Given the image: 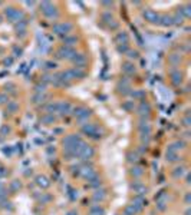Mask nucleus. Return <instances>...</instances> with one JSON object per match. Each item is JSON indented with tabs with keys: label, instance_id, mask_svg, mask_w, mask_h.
I'll return each mask as SVG.
<instances>
[{
	"label": "nucleus",
	"instance_id": "obj_1",
	"mask_svg": "<svg viewBox=\"0 0 191 215\" xmlns=\"http://www.w3.org/2000/svg\"><path fill=\"white\" fill-rule=\"evenodd\" d=\"M72 29H73V26H72V23H69V22H62V23H56V25H53V33H56V35H59V36H68V33L69 32H72Z\"/></svg>",
	"mask_w": 191,
	"mask_h": 215
},
{
	"label": "nucleus",
	"instance_id": "obj_2",
	"mask_svg": "<svg viewBox=\"0 0 191 215\" xmlns=\"http://www.w3.org/2000/svg\"><path fill=\"white\" fill-rule=\"evenodd\" d=\"M40 10H42V13H43L46 17H49V19L58 17V9H56V6L52 5L50 2H43V3H40Z\"/></svg>",
	"mask_w": 191,
	"mask_h": 215
},
{
	"label": "nucleus",
	"instance_id": "obj_3",
	"mask_svg": "<svg viewBox=\"0 0 191 215\" xmlns=\"http://www.w3.org/2000/svg\"><path fill=\"white\" fill-rule=\"evenodd\" d=\"M75 55H76V52L72 47H66V46L59 47L58 52H56V57L58 59H73Z\"/></svg>",
	"mask_w": 191,
	"mask_h": 215
},
{
	"label": "nucleus",
	"instance_id": "obj_4",
	"mask_svg": "<svg viewBox=\"0 0 191 215\" xmlns=\"http://www.w3.org/2000/svg\"><path fill=\"white\" fill-rule=\"evenodd\" d=\"M73 115L76 116V119H78L79 122H85V121L92 115V112H90L89 109H86V108L79 106V108H76V109L73 111Z\"/></svg>",
	"mask_w": 191,
	"mask_h": 215
},
{
	"label": "nucleus",
	"instance_id": "obj_5",
	"mask_svg": "<svg viewBox=\"0 0 191 215\" xmlns=\"http://www.w3.org/2000/svg\"><path fill=\"white\" fill-rule=\"evenodd\" d=\"M142 16H144V19L148 23H158L160 22V15L155 10H152V9H145L144 13H142Z\"/></svg>",
	"mask_w": 191,
	"mask_h": 215
},
{
	"label": "nucleus",
	"instance_id": "obj_6",
	"mask_svg": "<svg viewBox=\"0 0 191 215\" xmlns=\"http://www.w3.org/2000/svg\"><path fill=\"white\" fill-rule=\"evenodd\" d=\"M82 131H83V134H86V135H89V136H92V138H99L98 136V126L97 125H92V124H88V125H83L82 126Z\"/></svg>",
	"mask_w": 191,
	"mask_h": 215
},
{
	"label": "nucleus",
	"instance_id": "obj_7",
	"mask_svg": "<svg viewBox=\"0 0 191 215\" xmlns=\"http://www.w3.org/2000/svg\"><path fill=\"white\" fill-rule=\"evenodd\" d=\"M72 60H73L76 69H82V67H85V65H86V62H88V57H86L83 53H76Z\"/></svg>",
	"mask_w": 191,
	"mask_h": 215
},
{
	"label": "nucleus",
	"instance_id": "obj_8",
	"mask_svg": "<svg viewBox=\"0 0 191 215\" xmlns=\"http://www.w3.org/2000/svg\"><path fill=\"white\" fill-rule=\"evenodd\" d=\"M132 205H134V208L137 209V212H139V211H142V208L147 205V201L144 199V196H135L134 198V201H132Z\"/></svg>",
	"mask_w": 191,
	"mask_h": 215
},
{
	"label": "nucleus",
	"instance_id": "obj_9",
	"mask_svg": "<svg viewBox=\"0 0 191 215\" xmlns=\"http://www.w3.org/2000/svg\"><path fill=\"white\" fill-rule=\"evenodd\" d=\"M80 175L85 178V179H88V181H90L92 178H95V176H97V172H95L93 171V168H88V166H85V168H82L80 169Z\"/></svg>",
	"mask_w": 191,
	"mask_h": 215
},
{
	"label": "nucleus",
	"instance_id": "obj_10",
	"mask_svg": "<svg viewBox=\"0 0 191 215\" xmlns=\"http://www.w3.org/2000/svg\"><path fill=\"white\" fill-rule=\"evenodd\" d=\"M149 112H151V106H149V103L148 102H141L139 103V106H138V114L141 115V116H148L149 115Z\"/></svg>",
	"mask_w": 191,
	"mask_h": 215
},
{
	"label": "nucleus",
	"instance_id": "obj_11",
	"mask_svg": "<svg viewBox=\"0 0 191 215\" xmlns=\"http://www.w3.org/2000/svg\"><path fill=\"white\" fill-rule=\"evenodd\" d=\"M70 109H72V106H70L69 102H58V111L56 112H60L62 115H66V114L70 112Z\"/></svg>",
	"mask_w": 191,
	"mask_h": 215
},
{
	"label": "nucleus",
	"instance_id": "obj_12",
	"mask_svg": "<svg viewBox=\"0 0 191 215\" xmlns=\"http://www.w3.org/2000/svg\"><path fill=\"white\" fill-rule=\"evenodd\" d=\"M132 189H134V192H137L138 196H144V195L147 194V186H145L144 184H141V182L132 184Z\"/></svg>",
	"mask_w": 191,
	"mask_h": 215
},
{
	"label": "nucleus",
	"instance_id": "obj_13",
	"mask_svg": "<svg viewBox=\"0 0 191 215\" xmlns=\"http://www.w3.org/2000/svg\"><path fill=\"white\" fill-rule=\"evenodd\" d=\"M158 25L164 26V27H168V26H172L174 22H172V16H168V15H164V16H160V22Z\"/></svg>",
	"mask_w": 191,
	"mask_h": 215
},
{
	"label": "nucleus",
	"instance_id": "obj_14",
	"mask_svg": "<svg viewBox=\"0 0 191 215\" xmlns=\"http://www.w3.org/2000/svg\"><path fill=\"white\" fill-rule=\"evenodd\" d=\"M128 40H129V37H128V33H127V32H119V33L115 36V42H117L118 45H127Z\"/></svg>",
	"mask_w": 191,
	"mask_h": 215
},
{
	"label": "nucleus",
	"instance_id": "obj_15",
	"mask_svg": "<svg viewBox=\"0 0 191 215\" xmlns=\"http://www.w3.org/2000/svg\"><path fill=\"white\" fill-rule=\"evenodd\" d=\"M102 20H104L105 23H108L109 26H112L114 29H115V27L118 26V25H117V23L114 22V16H112V15H111L109 12H107V13H104V15H102Z\"/></svg>",
	"mask_w": 191,
	"mask_h": 215
},
{
	"label": "nucleus",
	"instance_id": "obj_16",
	"mask_svg": "<svg viewBox=\"0 0 191 215\" xmlns=\"http://www.w3.org/2000/svg\"><path fill=\"white\" fill-rule=\"evenodd\" d=\"M76 42H78V37L76 36H65L63 37V46H66V47H72V46H75L76 45Z\"/></svg>",
	"mask_w": 191,
	"mask_h": 215
},
{
	"label": "nucleus",
	"instance_id": "obj_17",
	"mask_svg": "<svg viewBox=\"0 0 191 215\" xmlns=\"http://www.w3.org/2000/svg\"><path fill=\"white\" fill-rule=\"evenodd\" d=\"M105 196H107V192H105V189H97L93 192V195H92V198H93V201H104L105 199Z\"/></svg>",
	"mask_w": 191,
	"mask_h": 215
},
{
	"label": "nucleus",
	"instance_id": "obj_18",
	"mask_svg": "<svg viewBox=\"0 0 191 215\" xmlns=\"http://www.w3.org/2000/svg\"><path fill=\"white\" fill-rule=\"evenodd\" d=\"M122 72H124V73H127V75H132V73L135 72V66H134V63H131V62H125V63L122 65Z\"/></svg>",
	"mask_w": 191,
	"mask_h": 215
},
{
	"label": "nucleus",
	"instance_id": "obj_19",
	"mask_svg": "<svg viewBox=\"0 0 191 215\" xmlns=\"http://www.w3.org/2000/svg\"><path fill=\"white\" fill-rule=\"evenodd\" d=\"M171 80H172L174 85L178 86V85L182 82V75H181L180 72H177V70H172V72H171Z\"/></svg>",
	"mask_w": 191,
	"mask_h": 215
},
{
	"label": "nucleus",
	"instance_id": "obj_20",
	"mask_svg": "<svg viewBox=\"0 0 191 215\" xmlns=\"http://www.w3.org/2000/svg\"><path fill=\"white\" fill-rule=\"evenodd\" d=\"M36 184H38L39 186H42V188H48V186H49V181H48V178L43 176V175L36 176Z\"/></svg>",
	"mask_w": 191,
	"mask_h": 215
},
{
	"label": "nucleus",
	"instance_id": "obj_21",
	"mask_svg": "<svg viewBox=\"0 0 191 215\" xmlns=\"http://www.w3.org/2000/svg\"><path fill=\"white\" fill-rule=\"evenodd\" d=\"M104 214H105V211L99 205H93L89 211V215H104Z\"/></svg>",
	"mask_w": 191,
	"mask_h": 215
},
{
	"label": "nucleus",
	"instance_id": "obj_22",
	"mask_svg": "<svg viewBox=\"0 0 191 215\" xmlns=\"http://www.w3.org/2000/svg\"><path fill=\"white\" fill-rule=\"evenodd\" d=\"M70 73H72V77H73V79H76V77H78V79H82V77H85V75H86L83 70L76 69V67H75V69H70Z\"/></svg>",
	"mask_w": 191,
	"mask_h": 215
},
{
	"label": "nucleus",
	"instance_id": "obj_23",
	"mask_svg": "<svg viewBox=\"0 0 191 215\" xmlns=\"http://www.w3.org/2000/svg\"><path fill=\"white\" fill-rule=\"evenodd\" d=\"M17 109H19V105H17L16 102H9L7 106H6V111H7L9 114H16Z\"/></svg>",
	"mask_w": 191,
	"mask_h": 215
},
{
	"label": "nucleus",
	"instance_id": "obj_24",
	"mask_svg": "<svg viewBox=\"0 0 191 215\" xmlns=\"http://www.w3.org/2000/svg\"><path fill=\"white\" fill-rule=\"evenodd\" d=\"M45 111H46L48 114L53 115V114H55V112L58 111V103H53V102L48 103V105H46V108H45Z\"/></svg>",
	"mask_w": 191,
	"mask_h": 215
},
{
	"label": "nucleus",
	"instance_id": "obj_25",
	"mask_svg": "<svg viewBox=\"0 0 191 215\" xmlns=\"http://www.w3.org/2000/svg\"><path fill=\"white\" fill-rule=\"evenodd\" d=\"M45 99H46V95H45V93H36V95L32 97V102H33V103H42V102H45Z\"/></svg>",
	"mask_w": 191,
	"mask_h": 215
},
{
	"label": "nucleus",
	"instance_id": "obj_26",
	"mask_svg": "<svg viewBox=\"0 0 191 215\" xmlns=\"http://www.w3.org/2000/svg\"><path fill=\"white\" fill-rule=\"evenodd\" d=\"M137 214V209L134 208V205L132 204H129V205H127L125 206V209H124V215H135Z\"/></svg>",
	"mask_w": 191,
	"mask_h": 215
},
{
	"label": "nucleus",
	"instance_id": "obj_27",
	"mask_svg": "<svg viewBox=\"0 0 191 215\" xmlns=\"http://www.w3.org/2000/svg\"><path fill=\"white\" fill-rule=\"evenodd\" d=\"M42 122H43V124H46V125H50V124H53V122H55V116H53V115H50V114H46V115L42 118Z\"/></svg>",
	"mask_w": 191,
	"mask_h": 215
},
{
	"label": "nucleus",
	"instance_id": "obj_28",
	"mask_svg": "<svg viewBox=\"0 0 191 215\" xmlns=\"http://www.w3.org/2000/svg\"><path fill=\"white\" fill-rule=\"evenodd\" d=\"M131 174H132V176L139 178V176L144 174V169H142V168H139V166H134V168L131 169Z\"/></svg>",
	"mask_w": 191,
	"mask_h": 215
},
{
	"label": "nucleus",
	"instance_id": "obj_29",
	"mask_svg": "<svg viewBox=\"0 0 191 215\" xmlns=\"http://www.w3.org/2000/svg\"><path fill=\"white\" fill-rule=\"evenodd\" d=\"M167 158V161L168 162H175V161H178V155H177V152H167V155H165Z\"/></svg>",
	"mask_w": 191,
	"mask_h": 215
},
{
	"label": "nucleus",
	"instance_id": "obj_30",
	"mask_svg": "<svg viewBox=\"0 0 191 215\" xmlns=\"http://www.w3.org/2000/svg\"><path fill=\"white\" fill-rule=\"evenodd\" d=\"M168 60H170V63H180V60H181V57H180V55H177V53H172V55H170L168 56Z\"/></svg>",
	"mask_w": 191,
	"mask_h": 215
},
{
	"label": "nucleus",
	"instance_id": "obj_31",
	"mask_svg": "<svg viewBox=\"0 0 191 215\" xmlns=\"http://www.w3.org/2000/svg\"><path fill=\"white\" fill-rule=\"evenodd\" d=\"M184 166H177L174 171H172V175L175 176V178H180V176H182V174H184Z\"/></svg>",
	"mask_w": 191,
	"mask_h": 215
},
{
	"label": "nucleus",
	"instance_id": "obj_32",
	"mask_svg": "<svg viewBox=\"0 0 191 215\" xmlns=\"http://www.w3.org/2000/svg\"><path fill=\"white\" fill-rule=\"evenodd\" d=\"M117 50H118L119 53H127L129 49H128L127 45H118V46H117Z\"/></svg>",
	"mask_w": 191,
	"mask_h": 215
},
{
	"label": "nucleus",
	"instance_id": "obj_33",
	"mask_svg": "<svg viewBox=\"0 0 191 215\" xmlns=\"http://www.w3.org/2000/svg\"><path fill=\"white\" fill-rule=\"evenodd\" d=\"M127 53H128L127 56H128L129 59H138V52H137V50H128Z\"/></svg>",
	"mask_w": 191,
	"mask_h": 215
},
{
	"label": "nucleus",
	"instance_id": "obj_34",
	"mask_svg": "<svg viewBox=\"0 0 191 215\" xmlns=\"http://www.w3.org/2000/svg\"><path fill=\"white\" fill-rule=\"evenodd\" d=\"M20 186H22V184H20L19 181H13V182L10 184V188H12L13 191H17V189H20Z\"/></svg>",
	"mask_w": 191,
	"mask_h": 215
},
{
	"label": "nucleus",
	"instance_id": "obj_35",
	"mask_svg": "<svg viewBox=\"0 0 191 215\" xmlns=\"http://www.w3.org/2000/svg\"><path fill=\"white\" fill-rule=\"evenodd\" d=\"M128 161H129V162H137V161H138V155L129 152V154H128Z\"/></svg>",
	"mask_w": 191,
	"mask_h": 215
},
{
	"label": "nucleus",
	"instance_id": "obj_36",
	"mask_svg": "<svg viewBox=\"0 0 191 215\" xmlns=\"http://www.w3.org/2000/svg\"><path fill=\"white\" fill-rule=\"evenodd\" d=\"M9 132H10V128H9L7 125H5V126L0 128V135H7Z\"/></svg>",
	"mask_w": 191,
	"mask_h": 215
},
{
	"label": "nucleus",
	"instance_id": "obj_37",
	"mask_svg": "<svg viewBox=\"0 0 191 215\" xmlns=\"http://www.w3.org/2000/svg\"><path fill=\"white\" fill-rule=\"evenodd\" d=\"M35 89H36V93H45V83H42V85H36V86H35Z\"/></svg>",
	"mask_w": 191,
	"mask_h": 215
},
{
	"label": "nucleus",
	"instance_id": "obj_38",
	"mask_svg": "<svg viewBox=\"0 0 191 215\" xmlns=\"http://www.w3.org/2000/svg\"><path fill=\"white\" fill-rule=\"evenodd\" d=\"M0 103H9V96L0 95Z\"/></svg>",
	"mask_w": 191,
	"mask_h": 215
},
{
	"label": "nucleus",
	"instance_id": "obj_39",
	"mask_svg": "<svg viewBox=\"0 0 191 215\" xmlns=\"http://www.w3.org/2000/svg\"><path fill=\"white\" fill-rule=\"evenodd\" d=\"M141 142H145V145L149 144V135H141Z\"/></svg>",
	"mask_w": 191,
	"mask_h": 215
},
{
	"label": "nucleus",
	"instance_id": "obj_40",
	"mask_svg": "<svg viewBox=\"0 0 191 215\" xmlns=\"http://www.w3.org/2000/svg\"><path fill=\"white\" fill-rule=\"evenodd\" d=\"M122 106L125 108V109H127V111H132V109H134V106L131 105V102H127V103H124Z\"/></svg>",
	"mask_w": 191,
	"mask_h": 215
},
{
	"label": "nucleus",
	"instance_id": "obj_41",
	"mask_svg": "<svg viewBox=\"0 0 191 215\" xmlns=\"http://www.w3.org/2000/svg\"><path fill=\"white\" fill-rule=\"evenodd\" d=\"M45 65H46V66H45L46 69H53V67L56 66V65H55V63H52V62H46Z\"/></svg>",
	"mask_w": 191,
	"mask_h": 215
},
{
	"label": "nucleus",
	"instance_id": "obj_42",
	"mask_svg": "<svg viewBox=\"0 0 191 215\" xmlns=\"http://www.w3.org/2000/svg\"><path fill=\"white\" fill-rule=\"evenodd\" d=\"M182 124H184V126H190V118H184Z\"/></svg>",
	"mask_w": 191,
	"mask_h": 215
},
{
	"label": "nucleus",
	"instance_id": "obj_43",
	"mask_svg": "<svg viewBox=\"0 0 191 215\" xmlns=\"http://www.w3.org/2000/svg\"><path fill=\"white\" fill-rule=\"evenodd\" d=\"M20 55H22V49L15 47V56H20Z\"/></svg>",
	"mask_w": 191,
	"mask_h": 215
},
{
	"label": "nucleus",
	"instance_id": "obj_44",
	"mask_svg": "<svg viewBox=\"0 0 191 215\" xmlns=\"http://www.w3.org/2000/svg\"><path fill=\"white\" fill-rule=\"evenodd\" d=\"M158 208H160L161 211H164V209H165V204H164V202H158Z\"/></svg>",
	"mask_w": 191,
	"mask_h": 215
},
{
	"label": "nucleus",
	"instance_id": "obj_45",
	"mask_svg": "<svg viewBox=\"0 0 191 215\" xmlns=\"http://www.w3.org/2000/svg\"><path fill=\"white\" fill-rule=\"evenodd\" d=\"M102 5H104V6H108V7H111L114 3H112V2H102Z\"/></svg>",
	"mask_w": 191,
	"mask_h": 215
},
{
	"label": "nucleus",
	"instance_id": "obj_46",
	"mask_svg": "<svg viewBox=\"0 0 191 215\" xmlns=\"http://www.w3.org/2000/svg\"><path fill=\"white\" fill-rule=\"evenodd\" d=\"M185 204H190V192L185 195Z\"/></svg>",
	"mask_w": 191,
	"mask_h": 215
},
{
	"label": "nucleus",
	"instance_id": "obj_47",
	"mask_svg": "<svg viewBox=\"0 0 191 215\" xmlns=\"http://www.w3.org/2000/svg\"><path fill=\"white\" fill-rule=\"evenodd\" d=\"M12 63V59H5V65H10Z\"/></svg>",
	"mask_w": 191,
	"mask_h": 215
}]
</instances>
